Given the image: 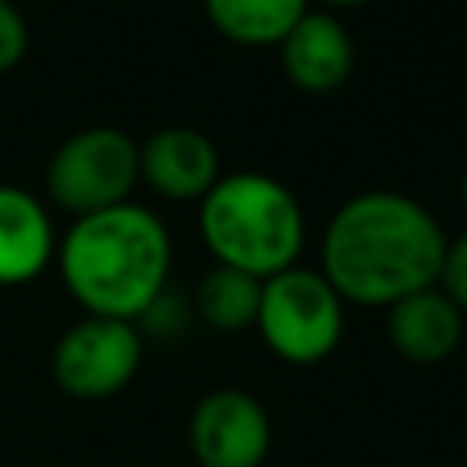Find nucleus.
Instances as JSON below:
<instances>
[{
	"mask_svg": "<svg viewBox=\"0 0 467 467\" xmlns=\"http://www.w3.org/2000/svg\"><path fill=\"white\" fill-rule=\"evenodd\" d=\"M321 4H328V7H361L368 0H321Z\"/></svg>",
	"mask_w": 467,
	"mask_h": 467,
	"instance_id": "17",
	"label": "nucleus"
},
{
	"mask_svg": "<svg viewBox=\"0 0 467 467\" xmlns=\"http://www.w3.org/2000/svg\"><path fill=\"white\" fill-rule=\"evenodd\" d=\"M201 241L219 266L259 281L299 263L306 219L296 193L266 171H230L197 204Z\"/></svg>",
	"mask_w": 467,
	"mask_h": 467,
	"instance_id": "3",
	"label": "nucleus"
},
{
	"mask_svg": "<svg viewBox=\"0 0 467 467\" xmlns=\"http://www.w3.org/2000/svg\"><path fill=\"white\" fill-rule=\"evenodd\" d=\"M26 47H29V29L22 11L11 0H0V73L15 69L26 58Z\"/></svg>",
	"mask_w": 467,
	"mask_h": 467,
	"instance_id": "16",
	"label": "nucleus"
},
{
	"mask_svg": "<svg viewBox=\"0 0 467 467\" xmlns=\"http://www.w3.org/2000/svg\"><path fill=\"white\" fill-rule=\"evenodd\" d=\"M306 4L310 0H204V11L226 40L244 47H277L310 11Z\"/></svg>",
	"mask_w": 467,
	"mask_h": 467,
	"instance_id": "12",
	"label": "nucleus"
},
{
	"mask_svg": "<svg viewBox=\"0 0 467 467\" xmlns=\"http://www.w3.org/2000/svg\"><path fill=\"white\" fill-rule=\"evenodd\" d=\"M142 365V336L131 321L80 317L51 350V376L62 394L77 401H102L120 394Z\"/></svg>",
	"mask_w": 467,
	"mask_h": 467,
	"instance_id": "6",
	"label": "nucleus"
},
{
	"mask_svg": "<svg viewBox=\"0 0 467 467\" xmlns=\"http://www.w3.org/2000/svg\"><path fill=\"white\" fill-rule=\"evenodd\" d=\"M219 175V150L197 128L171 124L139 142V182H146L164 201L201 204Z\"/></svg>",
	"mask_w": 467,
	"mask_h": 467,
	"instance_id": "8",
	"label": "nucleus"
},
{
	"mask_svg": "<svg viewBox=\"0 0 467 467\" xmlns=\"http://www.w3.org/2000/svg\"><path fill=\"white\" fill-rule=\"evenodd\" d=\"M387 339L412 365H438L463 339V310L438 288L412 292L387 306Z\"/></svg>",
	"mask_w": 467,
	"mask_h": 467,
	"instance_id": "11",
	"label": "nucleus"
},
{
	"mask_svg": "<svg viewBox=\"0 0 467 467\" xmlns=\"http://www.w3.org/2000/svg\"><path fill=\"white\" fill-rule=\"evenodd\" d=\"M445 244L441 223L416 197L365 190L332 212L317 270L343 303L387 310L438 285Z\"/></svg>",
	"mask_w": 467,
	"mask_h": 467,
	"instance_id": "1",
	"label": "nucleus"
},
{
	"mask_svg": "<svg viewBox=\"0 0 467 467\" xmlns=\"http://www.w3.org/2000/svg\"><path fill=\"white\" fill-rule=\"evenodd\" d=\"M343 299L321 270L288 266L263 281L255 328L270 354L288 365H317L343 339Z\"/></svg>",
	"mask_w": 467,
	"mask_h": 467,
	"instance_id": "4",
	"label": "nucleus"
},
{
	"mask_svg": "<svg viewBox=\"0 0 467 467\" xmlns=\"http://www.w3.org/2000/svg\"><path fill=\"white\" fill-rule=\"evenodd\" d=\"M263 281L234 266H212L193 292V317L212 332H244L255 328Z\"/></svg>",
	"mask_w": 467,
	"mask_h": 467,
	"instance_id": "13",
	"label": "nucleus"
},
{
	"mask_svg": "<svg viewBox=\"0 0 467 467\" xmlns=\"http://www.w3.org/2000/svg\"><path fill=\"white\" fill-rule=\"evenodd\" d=\"M11 4H15V0H11Z\"/></svg>",
	"mask_w": 467,
	"mask_h": 467,
	"instance_id": "20",
	"label": "nucleus"
},
{
	"mask_svg": "<svg viewBox=\"0 0 467 467\" xmlns=\"http://www.w3.org/2000/svg\"><path fill=\"white\" fill-rule=\"evenodd\" d=\"M44 186L51 204L73 219L128 204L139 186V142L120 128L73 131L51 153Z\"/></svg>",
	"mask_w": 467,
	"mask_h": 467,
	"instance_id": "5",
	"label": "nucleus"
},
{
	"mask_svg": "<svg viewBox=\"0 0 467 467\" xmlns=\"http://www.w3.org/2000/svg\"><path fill=\"white\" fill-rule=\"evenodd\" d=\"M438 288H441V292L467 314V230L445 244V259H441Z\"/></svg>",
	"mask_w": 467,
	"mask_h": 467,
	"instance_id": "15",
	"label": "nucleus"
},
{
	"mask_svg": "<svg viewBox=\"0 0 467 467\" xmlns=\"http://www.w3.org/2000/svg\"><path fill=\"white\" fill-rule=\"evenodd\" d=\"M460 193H463V204H467V171H463V182H460Z\"/></svg>",
	"mask_w": 467,
	"mask_h": 467,
	"instance_id": "18",
	"label": "nucleus"
},
{
	"mask_svg": "<svg viewBox=\"0 0 467 467\" xmlns=\"http://www.w3.org/2000/svg\"><path fill=\"white\" fill-rule=\"evenodd\" d=\"M190 317H193V306H186L171 288H164V292L142 310V317L135 321V328H139V336L150 332V336L171 339V336H179V332L190 325Z\"/></svg>",
	"mask_w": 467,
	"mask_h": 467,
	"instance_id": "14",
	"label": "nucleus"
},
{
	"mask_svg": "<svg viewBox=\"0 0 467 467\" xmlns=\"http://www.w3.org/2000/svg\"><path fill=\"white\" fill-rule=\"evenodd\" d=\"M190 452L201 467H259L270 452V416L248 390H208L190 412Z\"/></svg>",
	"mask_w": 467,
	"mask_h": 467,
	"instance_id": "7",
	"label": "nucleus"
},
{
	"mask_svg": "<svg viewBox=\"0 0 467 467\" xmlns=\"http://www.w3.org/2000/svg\"><path fill=\"white\" fill-rule=\"evenodd\" d=\"M281 69L292 88L306 95H328L343 88L354 66V44L332 11H306L277 44Z\"/></svg>",
	"mask_w": 467,
	"mask_h": 467,
	"instance_id": "9",
	"label": "nucleus"
},
{
	"mask_svg": "<svg viewBox=\"0 0 467 467\" xmlns=\"http://www.w3.org/2000/svg\"><path fill=\"white\" fill-rule=\"evenodd\" d=\"M66 292L88 317L139 321L142 310L168 288L171 234L146 204H117L73 219L55 252Z\"/></svg>",
	"mask_w": 467,
	"mask_h": 467,
	"instance_id": "2",
	"label": "nucleus"
},
{
	"mask_svg": "<svg viewBox=\"0 0 467 467\" xmlns=\"http://www.w3.org/2000/svg\"><path fill=\"white\" fill-rule=\"evenodd\" d=\"M55 252L58 237L47 204L22 186L0 182V285L36 281L55 263Z\"/></svg>",
	"mask_w": 467,
	"mask_h": 467,
	"instance_id": "10",
	"label": "nucleus"
},
{
	"mask_svg": "<svg viewBox=\"0 0 467 467\" xmlns=\"http://www.w3.org/2000/svg\"><path fill=\"white\" fill-rule=\"evenodd\" d=\"M193 467H201V463H193Z\"/></svg>",
	"mask_w": 467,
	"mask_h": 467,
	"instance_id": "19",
	"label": "nucleus"
}]
</instances>
